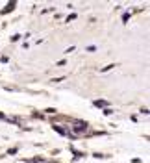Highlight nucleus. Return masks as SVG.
<instances>
[{
    "label": "nucleus",
    "instance_id": "nucleus-1",
    "mask_svg": "<svg viewBox=\"0 0 150 163\" xmlns=\"http://www.w3.org/2000/svg\"><path fill=\"white\" fill-rule=\"evenodd\" d=\"M85 128H87V124H85V122H82V121L74 122V130H76V132H85Z\"/></svg>",
    "mask_w": 150,
    "mask_h": 163
},
{
    "label": "nucleus",
    "instance_id": "nucleus-2",
    "mask_svg": "<svg viewBox=\"0 0 150 163\" xmlns=\"http://www.w3.org/2000/svg\"><path fill=\"white\" fill-rule=\"evenodd\" d=\"M95 106H96V108H104V106H108V102H104V100H95Z\"/></svg>",
    "mask_w": 150,
    "mask_h": 163
},
{
    "label": "nucleus",
    "instance_id": "nucleus-3",
    "mask_svg": "<svg viewBox=\"0 0 150 163\" xmlns=\"http://www.w3.org/2000/svg\"><path fill=\"white\" fill-rule=\"evenodd\" d=\"M54 130H56L58 133H65V130H63V128H59V126H54Z\"/></svg>",
    "mask_w": 150,
    "mask_h": 163
}]
</instances>
